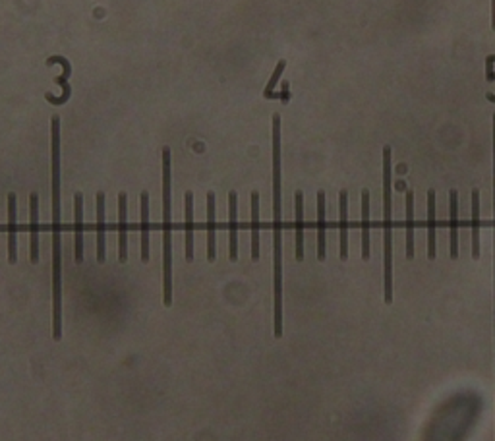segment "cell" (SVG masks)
<instances>
[{
    "label": "cell",
    "mask_w": 495,
    "mask_h": 441,
    "mask_svg": "<svg viewBox=\"0 0 495 441\" xmlns=\"http://www.w3.org/2000/svg\"><path fill=\"white\" fill-rule=\"evenodd\" d=\"M52 143V339L62 337V250H60V118L50 121Z\"/></svg>",
    "instance_id": "obj_1"
},
{
    "label": "cell",
    "mask_w": 495,
    "mask_h": 441,
    "mask_svg": "<svg viewBox=\"0 0 495 441\" xmlns=\"http://www.w3.org/2000/svg\"><path fill=\"white\" fill-rule=\"evenodd\" d=\"M391 147H383V286L385 302H393V194H391Z\"/></svg>",
    "instance_id": "obj_2"
},
{
    "label": "cell",
    "mask_w": 495,
    "mask_h": 441,
    "mask_svg": "<svg viewBox=\"0 0 495 441\" xmlns=\"http://www.w3.org/2000/svg\"><path fill=\"white\" fill-rule=\"evenodd\" d=\"M170 150L163 147V302L172 304V199H170Z\"/></svg>",
    "instance_id": "obj_3"
},
{
    "label": "cell",
    "mask_w": 495,
    "mask_h": 441,
    "mask_svg": "<svg viewBox=\"0 0 495 441\" xmlns=\"http://www.w3.org/2000/svg\"><path fill=\"white\" fill-rule=\"evenodd\" d=\"M449 215H451V225H449V256L451 259L459 257V194L457 190L449 192Z\"/></svg>",
    "instance_id": "obj_4"
},
{
    "label": "cell",
    "mask_w": 495,
    "mask_h": 441,
    "mask_svg": "<svg viewBox=\"0 0 495 441\" xmlns=\"http://www.w3.org/2000/svg\"><path fill=\"white\" fill-rule=\"evenodd\" d=\"M55 62H58V65H62V68H64V74L60 76V78L57 79V84L58 86H62V95L60 97H55V95H50V93H47V97L45 99L49 101V103H52V105H64L66 101L70 99V95H72V87H70V84H68V78H70V72H72V68H70V65H68V60L64 57H50L49 60H47V65L49 66H52Z\"/></svg>",
    "instance_id": "obj_5"
},
{
    "label": "cell",
    "mask_w": 495,
    "mask_h": 441,
    "mask_svg": "<svg viewBox=\"0 0 495 441\" xmlns=\"http://www.w3.org/2000/svg\"><path fill=\"white\" fill-rule=\"evenodd\" d=\"M128 196L124 192L118 196V262L124 264L128 259V238H126V225H128Z\"/></svg>",
    "instance_id": "obj_6"
},
{
    "label": "cell",
    "mask_w": 495,
    "mask_h": 441,
    "mask_svg": "<svg viewBox=\"0 0 495 441\" xmlns=\"http://www.w3.org/2000/svg\"><path fill=\"white\" fill-rule=\"evenodd\" d=\"M29 213H31V264L39 262V196H29Z\"/></svg>",
    "instance_id": "obj_7"
},
{
    "label": "cell",
    "mask_w": 495,
    "mask_h": 441,
    "mask_svg": "<svg viewBox=\"0 0 495 441\" xmlns=\"http://www.w3.org/2000/svg\"><path fill=\"white\" fill-rule=\"evenodd\" d=\"M236 209H238V196L236 192L228 194V219H230V252L228 256L233 262L238 259V217H236Z\"/></svg>",
    "instance_id": "obj_8"
},
{
    "label": "cell",
    "mask_w": 495,
    "mask_h": 441,
    "mask_svg": "<svg viewBox=\"0 0 495 441\" xmlns=\"http://www.w3.org/2000/svg\"><path fill=\"white\" fill-rule=\"evenodd\" d=\"M339 215H340V259L348 257V192L343 190L339 194Z\"/></svg>",
    "instance_id": "obj_9"
},
{
    "label": "cell",
    "mask_w": 495,
    "mask_h": 441,
    "mask_svg": "<svg viewBox=\"0 0 495 441\" xmlns=\"http://www.w3.org/2000/svg\"><path fill=\"white\" fill-rule=\"evenodd\" d=\"M16 194H8V262L16 264Z\"/></svg>",
    "instance_id": "obj_10"
},
{
    "label": "cell",
    "mask_w": 495,
    "mask_h": 441,
    "mask_svg": "<svg viewBox=\"0 0 495 441\" xmlns=\"http://www.w3.org/2000/svg\"><path fill=\"white\" fill-rule=\"evenodd\" d=\"M296 203V259H304V194L298 190L294 196Z\"/></svg>",
    "instance_id": "obj_11"
},
{
    "label": "cell",
    "mask_w": 495,
    "mask_h": 441,
    "mask_svg": "<svg viewBox=\"0 0 495 441\" xmlns=\"http://www.w3.org/2000/svg\"><path fill=\"white\" fill-rule=\"evenodd\" d=\"M76 206V262H84V196L76 194L74 198Z\"/></svg>",
    "instance_id": "obj_12"
},
{
    "label": "cell",
    "mask_w": 495,
    "mask_h": 441,
    "mask_svg": "<svg viewBox=\"0 0 495 441\" xmlns=\"http://www.w3.org/2000/svg\"><path fill=\"white\" fill-rule=\"evenodd\" d=\"M97 262H105V194H97Z\"/></svg>",
    "instance_id": "obj_13"
},
{
    "label": "cell",
    "mask_w": 495,
    "mask_h": 441,
    "mask_svg": "<svg viewBox=\"0 0 495 441\" xmlns=\"http://www.w3.org/2000/svg\"><path fill=\"white\" fill-rule=\"evenodd\" d=\"M318 259H326V192H318Z\"/></svg>",
    "instance_id": "obj_14"
},
{
    "label": "cell",
    "mask_w": 495,
    "mask_h": 441,
    "mask_svg": "<svg viewBox=\"0 0 495 441\" xmlns=\"http://www.w3.org/2000/svg\"><path fill=\"white\" fill-rule=\"evenodd\" d=\"M362 257L369 259V192L362 190Z\"/></svg>",
    "instance_id": "obj_15"
},
{
    "label": "cell",
    "mask_w": 495,
    "mask_h": 441,
    "mask_svg": "<svg viewBox=\"0 0 495 441\" xmlns=\"http://www.w3.org/2000/svg\"><path fill=\"white\" fill-rule=\"evenodd\" d=\"M472 257H480V192L472 190Z\"/></svg>",
    "instance_id": "obj_16"
},
{
    "label": "cell",
    "mask_w": 495,
    "mask_h": 441,
    "mask_svg": "<svg viewBox=\"0 0 495 441\" xmlns=\"http://www.w3.org/2000/svg\"><path fill=\"white\" fill-rule=\"evenodd\" d=\"M186 259H194V194L186 192Z\"/></svg>",
    "instance_id": "obj_17"
},
{
    "label": "cell",
    "mask_w": 495,
    "mask_h": 441,
    "mask_svg": "<svg viewBox=\"0 0 495 441\" xmlns=\"http://www.w3.org/2000/svg\"><path fill=\"white\" fill-rule=\"evenodd\" d=\"M252 259H260V194L252 192Z\"/></svg>",
    "instance_id": "obj_18"
},
{
    "label": "cell",
    "mask_w": 495,
    "mask_h": 441,
    "mask_svg": "<svg viewBox=\"0 0 495 441\" xmlns=\"http://www.w3.org/2000/svg\"><path fill=\"white\" fill-rule=\"evenodd\" d=\"M406 257H414V192L406 190Z\"/></svg>",
    "instance_id": "obj_19"
},
{
    "label": "cell",
    "mask_w": 495,
    "mask_h": 441,
    "mask_svg": "<svg viewBox=\"0 0 495 441\" xmlns=\"http://www.w3.org/2000/svg\"><path fill=\"white\" fill-rule=\"evenodd\" d=\"M428 257H435V192H428Z\"/></svg>",
    "instance_id": "obj_20"
},
{
    "label": "cell",
    "mask_w": 495,
    "mask_h": 441,
    "mask_svg": "<svg viewBox=\"0 0 495 441\" xmlns=\"http://www.w3.org/2000/svg\"><path fill=\"white\" fill-rule=\"evenodd\" d=\"M207 257L215 259V194H207Z\"/></svg>",
    "instance_id": "obj_21"
},
{
    "label": "cell",
    "mask_w": 495,
    "mask_h": 441,
    "mask_svg": "<svg viewBox=\"0 0 495 441\" xmlns=\"http://www.w3.org/2000/svg\"><path fill=\"white\" fill-rule=\"evenodd\" d=\"M142 262H149V196L142 192Z\"/></svg>",
    "instance_id": "obj_22"
},
{
    "label": "cell",
    "mask_w": 495,
    "mask_h": 441,
    "mask_svg": "<svg viewBox=\"0 0 495 441\" xmlns=\"http://www.w3.org/2000/svg\"><path fill=\"white\" fill-rule=\"evenodd\" d=\"M284 68H287V60H279V65L275 66V72H273V76H271L267 87H265V91H263V97H265V99H273V89H275L279 78L283 76Z\"/></svg>",
    "instance_id": "obj_23"
},
{
    "label": "cell",
    "mask_w": 495,
    "mask_h": 441,
    "mask_svg": "<svg viewBox=\"0 0 495 441\" xmlns=\"http://www.w3.org/2000/svg\"><path fill=\"white\" fill-rule=\"evenodd\" d=\"M281 99H283V101H289V99H290L289 82H283V93H281Z\"/></svg>",
    "instance_id": "obj_24"
},
{
    "label": "cell",
    "mask_w": 495,
    "mask_h": 441,
    "mask_svg": "<svg viewBox=\"0 0 495 441\" xmlns=\"http://www.w3.org/2000/svg\"><path fill=\"white\" fill-rule=\"evenodd\" d=\"M396 188H399V190H406V184L401 180V182H396Z\"/></svg>",
    "instance_id": "obj_25"
}]
</instances>
